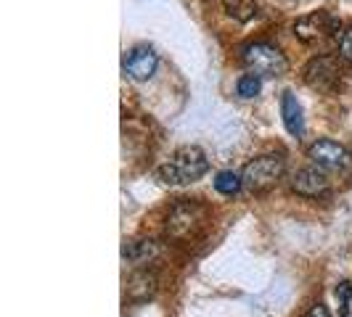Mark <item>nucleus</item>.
<instances>
[{"label": "nucleus", "mask_w": 352, "mask_h": 317, "mask_svg": "<svg viewBox=\"0 0 352 317\" xmlns=\"http://www.w3.org/2000/svg\"><path fill=\"white\" fill-rule=\"evenodd\" d=\"M302 317H331V315H329V307L318 301V304H313V307H310Z\"/></svg>", "instance_id": "nucleus-18"}, {"label": "nucleus", "mask_w": 352, "mask_h": 317, "mask_svg": "<svg viewBox=\"0 0 352 317\" xmlns=\"http://www.w3.org/2000/svg\"><path fill=\"white\" fill-rule=\"evenodd\" d=\"M157 64H159L157 53L141 45V48H133V51L127 53V58H124V74L130 80H135V82H146V80L154 77Z\"/></svg>", "instance_id": "nucleus-6"}, {"label": "nucleus", "mask_w": 352, "mask_h": 317, "mask_svg": "<svg viewBox=\"0 0 352 317\" xmlns=\"http://www.w3.org/2000/svg\"><path fill=\"white\" fill-rule=\"evenodd\" d=\"M241 58H244L247 69L257 77H281L289 69L286 56L270 43H252L241 51Z\"/></svg>", "instance_id": "nucleus-2"}, {"label": "nucleus", "mask_w": 352, "mask_h": 317, "mask_svg": "<svg viewBox=\"0 0 352 317\" xmlns=\"http://www.w3.org/2000/svg\"><path fill=\"white\" fill-rule=\"evenodd\" d=\"M307 158L323 172H342L352 164V154L334 141H318L307 148Z\"/></svg>", "instance_id": "nucleus-5"}, {"label": "nucleus", "mask_w": 352, "mask_h": 317, "mask_svg": "<svg viewBox=\"0 0 352 317\" xmlns=\"http://www.w3.org/2000/svg\"><path fill=\"white\" fill-rule=\"evenodd\" d=\"M207 169H210V161L204 156V151L196 145H183L175 151V156L159 169V177L167 185H188V183L201 180L207 175Z\"/></svg>", "instance_id": "nucleus-1"}, {"label": "nucleus", "mask_w": 352, "mask_h": 317, "mask_svg": "<svg viewBox=\"0 0 352 317\" xmlns=\"http://www.w3.org/2000/svg\"><path fill=\"white\" fill-rule=\"evenodd\" d=\"M122 254L130 264L143 267V264H148L151 259H157L159 246L154 244V241H133V244H127V246H124Z\"/></svg>", "instance_id": "nucleus-11"}, {"label": "nucleus", "mask_w": 352, "mask_h": 317, "mask_svg": "<svg viewBox=\"0 0 352 317\" xmlns=\"http://www.w3.org/2000/svg\"><path fill=\"white\" fill-rule=\"evenodd\" d=\"M292 188H294V193L318 198V196L329 193V177L323 175L320 167H305L292 177Z\"/></svg>", "instance_id": "nucleus-8"}, {"label": "nucleus", "mask_w": 352, "mask_h": 317, "mask_svg": "<svg viewBox=\"0 0 352 317\" xmlns=\"http://www.w3.org/2000/svg\"><path fill=\"white\" fill-rule=\"evenodd\" d=\"M281 117H283V127L289 135L294 138H302L305 135V119H302V106L297 101L294 93H283L281 95Z\"/></svg>", "instance_id": "nucleus-10"}, {"label": "nucleus", "mask_w": 352, "mask_h": 317, "mask_svg": "<svg viewBox=\"0 0 352 317\" xmlns=\"http://www.w3.org/2000/svg\"><path fill=\"white\" fill-rule=\"evenodd\" d=\"M154 285H157V278L148 272V270H141V272H135L130 283H127V291H130V296H135V299H146L151 291H154Z\"/></svg>", "instance_id": "nucleus-12"}, {"label": "nucleus", "mask_w": 352, "mask_h": 317, "mask_svg": "<svg viewBox=\"0 0 352 317\" xmlns=\"http://www.w3.org/2000/svg\"><path fill=\"white\" fill-rule=\"evenodd\" d=\"M226 8H228L230 16L241 19V21H247L257 14V5L252 0H226Z\"/></svg>", "instance_id": "nucleus-15"}, {"label": "nucleus", "mask_w": 352, "mask_h": 317, "mask_svg": "<svg viewBox=\"0 0 352 317\" xmlns=\"http://www.w3.org/2000/svg\"><path fill=\"white\" fill-rule=\"evenodd\" d=\"M207 220V209L196 201H177L175 207L167 214V235L175 238V241H183L188 235H194L196 230L204 225Z\"/></svg>", "instance_id": "nucleus-4"}, {"label": "nucleus", "mask_w": 352, "mask_h": 317, "mask_svg": "<svg viewBox=\"0 0 352 317\" xmlns=\"http://www.w3.org/2000/svg\"><path fill=\"white\" fill-rule=\"evenodd\" d=\"M263 88V82H260V77L257 74H244V77H239V82H236V93L241 95V98H254L257 93Z\"/></svg>", "instance_id": "nucleus-14"}, {"label": "nucleus", "mask_w": 352, "mask_h": 317, "mask_svg": "<svg viewBox=\"0 0 352 317\" xmlns=\"http://www.w3.org/2000/svg\"><path fill=\"white\" fill-rule=\"evenodd\" d=\"M339 56L352 64V27H347V30L339 35Z\"/></svg>", "instance_id": "nucleus-17"}, {"label": "nucleus", "mask_w": 352, "mask_h": 317, "mask_svg": "<svg viewBox=\"0 0 352 317\" xmlns=\"http://www.w3.org/2000/svg\"><path fill=\"white\" fill-rule=\"evenodd\" d=\"M336 77H339V69H336L334 61L326 58V56L313 58V61L305 67V82H307L310 88L329 90L336 82Z\"/></svg>", "instance_id": "nucleus-9"}, {"label": "nucleus", "mask_w": 352, "mask_h": 317, "mask_svg": "<svg viewBox=\"0 0 352 317\" xmlns=\"http://www.w3.org/2000/svg\"><path fill=\"white\" fill-rule=\"evenodd\" d=\"M283 175V158L278 154H265V156L252 158L244 172H241V183L247 191H265L270 185H276Z\"/></svg>", "instance_id": "nucleus-3"}, {"label": "nucleus", "mask_w": 352, "mask_h": 317, "mask_svg": "<svg viewBox=\"0 0 352 317\" xmlns=\"http://www.w3.org/2000/svg\"><path fill=\"white\" fill-rule=\"evenodd\" d=\"M336 30V21L329 14L318 11V14H310V16H302L297 24H294V32L302 43H316V40H323L326 35H331Z\"/></svg>", "instance_id": "nucleus-7"}, {"label": "nucleus", "mask_w": 352, "mask_h": 317, "mask_svg": "<svg viewBox=\"0 0 352 317\" xmlns=\"http://www.w3.org/2000/svg\"><path fill=\"white\" fill-rule=\"evenodd\" d=\"M336 299H339V317H352V283H342L336 288Z\"/></svg>", "instance_id": "nucleus-16"}, {"label": "nucleus", "mask_w": 352, "mask_h": 317, "mask_svg": "<svg viewBox=\"0 0 352 317\" xmlns=\"http://www.w3.org/2000/svg\"><path fill=\"white\" fill-rule=\"evenodd\" d=\"M241 188H244V183H241V175H236V172H217V177H214V191L217 193L236 196Z\"/></svg>", "instance_id": "nucleus-13"}]
</instances>
